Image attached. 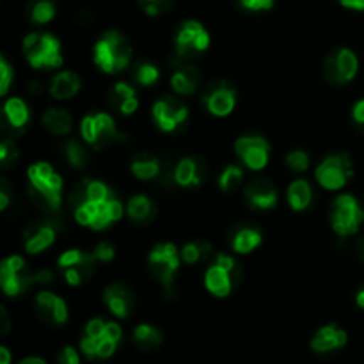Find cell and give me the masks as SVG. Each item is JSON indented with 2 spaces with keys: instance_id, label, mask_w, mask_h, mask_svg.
<instances>
[{
  "instance_id": "12",
  "label": "cell",
  "mask_w": 364,
  "mask_h": 364,
  "mask_svg": "<svg viewBox=\"0 0 364 364\" xmlns=\"http://www.w3.org/2000/svg\"><path fill=\"white\" fill-rule=\"evenodd\" d=\"M359 70V60L350 48H338L329 53L323 64V75L327 82L334 85H343L354 80Z\"/></svg>"
},
{
  "instance_id": "25",
  "label": "cell",
  "mask_w": 364,
  "mask_h": 364,
  "mask_svg": "<svg viewBox=\"0 0 364 364\" xmlns=\"http://www.w3.org/2000/svg\"><path fill=\"white\" fill-rule=\"evenodd\" d=\"M230 242L233 251H237L238 255H249L262 244V233L251 224H242L231 231Z\"/></svg>"
},
{
  "instance_id": "16",
  "label": "cell",
  "mask_w": 364,
  "mask_h": 364,
  "mask_svg": "<svg viewBox=\"0 0 364 364\" xmlns=\"http://www.w3.org/2000/svg\"><path fill=\"white\" fill-rule=\"evenodd\" d=\"M55 219H39L34 223L28 224V228L25 230L23 238H25V251L28 255H39L45 249H48L50 245L55 240Z\"/></svg>"
},
{
  "instance_id": "20",
  "label": "cell",
  "mask_w": 364,
  "mask_h": 364,
  "mask_svg": "<svg viewBox=\"0 0 364 364\" xmlns=\"http://www.w3.org/2000/svg\"><path fill=\"white\" fill-rule=\"evenodd\" d=\"M103 302L107 304L109 311L117 318H127L132 313L135 306L134 291L127 288L124 284H110L105 291H103Z\"/></svg>"
},
{
  "instance_id": "33",
  "label": "cell",
  "mask_w": 364,
  "mask_h": 364,
  "mask_svg": "<svg viewBox=\"0 0 364 364\" xmlns=\"http://www.w3.org/2000/svg\"><path fill=\"white\" fill-rule=\"evenodd\" d=\"M180 255L181 262H185L187 265H196V263L206 262L213 255V247L208 242H188L183 245Z\"/></svg>"
},
{
  "instance_id": "48",
  "label": "cell",
  "mask_w": 364,
  "mask_h": 364,
  "mask_svg": "<svg viewBox=\"0 0 364 364\" xmlns=\"http://www.w3.org/2000/svg\"><path fill=\"white\" fill-rule=\"evenodd\" d=\"M0 315H2V334L9 333V316H7L6 308L0 309Z\"/></svg>"
},
{
  "instance_id": "46",
  "label": "cell",
  "mask_w": 364,
  "mask_h": 364,
  "mask_svg": "<svg viewBox=\"0 0 364 364\" xmlns=\"http://www.w3.org/2000/svg\"><path fill=\"white\" fill-rule=\"evenodd\" d=\"M9 205V185L7 181H2L0 185V210H6Z\"/></svg>"
},
{
  "instance_id": "1",
  "label": "cell",
  "mask_w": 364,
  "mask_h": 364,
  "mask_svg": "<svg viewBox=\"0 0 364 364\" xmlns=\"http://www.w3.org/2000/svg\"><path fill=\"white\" fill-rule=\"evenodd\" d=\"M28 196L38 208L46 213L59 212L63 201V178L46 162H36L28 167Z\"/></svg>"
},
{
  "instance_id": "41",
  "label": "cell",
  "mask_w": 364,
  "mask_h": 364,
  "mask_svg": "<svg viewBox=\"0 0 364 364\" xmlns=\"http://www.w3.org/2000/svg\"><path fill=\"white\" fill-rule=\"evenodd\" d=\"M13 77H14V71L13 68H11V64L7 63L6 57H0V92H2V95H6V92L9 91V85L11 82H13Z\"/></svg>"
},
{
  "instance_id": "23",
  "label": "cell",
  "mask_w": 364,
  "mask_h": 364,
  "mask_svg": "<svg viewBox=\"0 0 364 364\" xmlns=\"http://www.w3.org/2000/svg\"><path fill=\"white\" fill-rule=\"evenodd\" d=\"M206 176V166L203 164V160L187 159L180 160L178 166L174 167V181L181 187H198Z\"/></svg>"
},
{
  "instance_id": "3",
  "label": "cell",
  "mask_w": 364,
  "mask_h": 364,
  "mask_svg": "<svg viewBox=\"0 0 364 364\" xmlns=\"http://www.w3.org/2000/svg\"><path fill=\"white\" fill-rule=\"evenodd\" d=\"M123 338V331L116 322H105L102 318H92L85 327L80 348L85 358L107 359L116 352L117 343Z\"/></svg>"
},
{
  "instance_id": "13",
  "label": "cell",
  "mask_w": 364,
  "mask_h": 364,
  "mask_svg": "<svg viewBox=\"0 0 364 364\" xmlns=\"http://www.w3.org/2000/svg\"><path fill=\"white\" fill-rule=\"evenodd\" d=\"M201 100L210 114L224 117L233 112L235 105H237V91L231 85V82L219 78V80H213L206 85Z\"/></svg>"
},
{
  "instance_id": "7",
  "label": "cell",
  "mask_w": 364,
  "mask_h": 364,
  "mask_svg": "<svg viewBox=\"0 0 364 364\" xmlns=\"http://www.w3.org/2000/svg\"><path fill=\"white\" fill-rule=\"evenodd\" d=\"M329 219L331 224H333V230L340 237H350V235L358 233L359 228H361L364 212L354 196L343 194L338 196L333 205H331Z\"/></svg>"
},
{
  "instance_id": "22",
  "label": "cell",
  "mask_w": 364,
  "mask_h": 364,
  "mask_svg": "<svg viewBox=\"0 0 364 364\" xmlns=\"http://www.w3.org/2000/svg\"><path fill=\"white\" fill-rule=\"evenodd\" d=\"M345 345H347V333L334 323L318 329V333L311 340V348L316 354H327V352L343 348Z\"/></svg>"
},
{
  "instance_id": "34",
  "label": "cell",
  "mask_w": 364,
  "mask_h": 364,
  "mask_svg": "<svg viewBox=\"0 0 364 364\" xmlns=\"http://www.w3.org/2000/svg\"><path fill=\"white\" fill-rule=\"evenodd\" d=\"M134 340L135 343L141 348H144V350H153V348H156L162 343V333H160L156 327L142 323V326L135 327Z\"/></svg>"
},
{
  "instance_id": "29",
  "label": "cell",
  "mask_w": 364,
  "mask_h": 364,
  "mask_svg": "<svg viewBox=\"0 0 364 364\" xmlns=\"http://www.w3.org/2000/svg\"><path fill=\"white\" fill-rule=\"evenodd\" d=\"M41 123L50 134L53 135H68L73 128V117L68 110L59 109V107H52L46 110L41 117Z\"/></svg>"
},
{
  "instance_id": "6",
  "label": "cell",
  "mask_w": 364,
  "mask_h": 364,
  "mask_svg": "<svg viewBox=\"0 0 364 364\" xmlns=\"http://www.w3.org/2000/svg\"><path fill=\"white\" fill-rule=\"evenodd\" d=\"M123 205L116 194L107 199H98V201H84L75 208V219L80 226L92 228V230H105L112 223L123 217Z\"/></svg>"
},
{
  "instance_id": "27",
  "label": "cell",
  "mask_w": 364,
  "mask_h": 364,
  "mask_svg": "<svg viewBox=\"0 0 364 364\" xmlns=\"http://www.w3.org/2000/svg\"><path fill=\"white\" fill-rule=\"evenodd\" d=\"M4 119H6L7 127L14 132H23L27 127L28 119H31V112H28L27 103L21 98H9L4 105Z\"/></svg>"
},
{
  "instance_id": "10",
  "label": "cell",
  "mask_w": 364,
  "mask_h": 364,
  "mask_svg": "<svg viewBox=\"0 0 364 364\" xmlns=\"http://www.w3.org/2000/svg\"><path fill=\"white\" fill-rule=\"evenodd\" d=\"M210 46V34L199 21L188 20L181 23L178 28L174 48H176V59L191 60L201 55Z\"/></svg>"
},
{
  "instance_id": "8",
  "label": "cell",
  "mask_w": 364,
  "mask_h": 364,
  "mask_svg": "<svg viewBox=\"0 0 364 364\" xmlns=\"http://www.w3.org/2000/svg\"><path fill=\"white\" fill-rule=\"evenodd\" d=\"M181 255L176 251L174 244H159L153 247L148 256V269L153 277L160 281L166 288V294H173L174 276L180 269Z\"/></svg>"
},
{
  "instance_id": "4",
  "label": "cell",
  "mask_w": 364,
  "mask_h": 364,
  "mask_svg": "<svg viewBox=\"0 0 364 364\" xmlns=\"http://www.w3.org/2000/svg\"><path fill=\"white\" fill-rule=\"evenodd\" d=\"M132 45L119 31H107L95 45V63L105 73H121L130 66Z\"/></svg>"
},
{
  "instance_id": "14",
  "label": "cell",
  "mask_w": 364,
  "mask_h": 364,
  "mask_svg": "<svg viewBox=\"0 0 364 364\" xmlns=\"http://www.w3.org/2000/svg\"><path fill=\"white\" fill-rule=\"evenodd\" d=\"M188 109L176 96H164L153 105V119L160 130L174 132L187 121Z\"/></svg>"
},
{
  "instance_id": "52",
  "label": "cell",
  "mask_w": 364,
  "mask_h": 364,
  "mask_svg": "<svg viewBox=\"0 0 364 364\" xmlns=\"http://www.w3.org/2000/svg\"><path fill=\"white\" fill-rule=\"evenodd\" d=\"M355 302H358L359 308L364 309V287L358 291V297H355Z\"/></svg>"
},
{
  "instance_id": "50",
  "label": "cell",
  "mask_w": 364,
  "mask_h": 364,
  "mask_svg": "<svg viewBox=\"0 0 364 364\" xmlns=\"http://www.w3.org/2000/svg\"><path fill=\"white\" fill-rule=\"evenodd\" d=\"M355 251H358L359 258H361L364 262V237L359 238V240H358V244H355Z\"/></svg>"
},
{
  "instance_id": "35",
  "label": "cell",
  "mask_w": 364,
  "mask_h": 364,
  "mask_svg": "<svg viewBox=\"0 0 364 364\" xmlns=\"http://www.w3.org/2000/svg\"><path fill=\"white\" fill-rule=\"evenodd\" d=\"M64 155H66L68 164L71 167H75V169H84L89 162V155L85 151V148L80 142L75 141V139H71V141H68L64 144Z\"/></svg>"
},
{
  "instance_id": "49",
  "label": "cell",
  "mask_w": 364,
  "mask_h": 364,
  "mask_svg": "<svg viewBox=\"0 0 364 364\" xmlns=\"http://www.w3.org/2000/svg\"><path fill=\"white\" fill-rule=\"evenodd\" d=\"M9 361H11L9 350H7L6 347H2L0 348V364H9Z\"/></svg>"
},
{
  "instance_id": "44",
  "label": "cell",
  "mask_w": 364,
  "mask_h": 364,
  "mask_svg": "<svg viewBox=\"0 0 364 364\" xmlns=\"http://www.w3.org/2000/svg\"><path fill=\"white\" fill-rule=\"evenodd\" d=\"M57 363L60 364H78L80 363V358H78L77 350L71 347H66L60 350V354L57 355Z\"/></svg>"
},
{
  "instance_id": "39",
  "label": "cell",
  "mask_w": 364,
  "mask_h": 364,
  "mask_svg": "<svg viewBox=\"0 0 364 364\" xmlns=\"http://www.w3.org/2000/svg\"><path fill=\"white\" fill-rule=\"evenodd\" d=\"M141 7L149 16H159V14L167 13L173 7L174 0H139Z\"/></svg>"
},
{
  "instance_id": "38",
  "label": "cell",
  "mask_w": 364,
  "mask_h": 364,
  "mask_svg": "<svg viewBox=\"0 0 364 364\" xmlns=\"http://www.w3.org/2000/svg\"><path fill=\"white\" fill-rule=\"evenodd\" d=\"M18 155H20V151H18L16 142L11 137L4 139L2 144H0V162H2L4 169L13 167L18 162Z\"/></svg>"
},
{
  "instance_id": "40",
  "label": "cell",
  "mask_w": 364,
  "mask_h": 364,
  "mask_svg": "<svg viewBox=\"0 0 364 364\" xmlns=\"http://www.w3.org/2000/svg\"><path fill=\"white\" fill-rule=\"evenodd\" d=\"M287 164L291 171L295 173H302V171H308L309 167V155L302 149H294L287 155Z\"/></svg>"
},
{
  "instance_id": "37",
  "label": "cell",
  "mask_w": 364,
  "mask_h": 364,
  "mask_svg": "<svg viewBox=\"0 0 364 364\" xmlns=\"http://www.w3.org/2000/svg\"><path fill=\"white\" fill-rule=\"evenodd\" d=\"M159 77H160L159 68L151 63H139L134 70L135 82L144 85V87L156 84V82H159Z\"/></svg>"
},
{
  "instance_id": "51",
  "label": "cell",
  "mask_w": 364,
  "mask_h": 364,
  "mask_svg": "<svg viewBox=\"0 0 364 364\" xmlns=\"http://www.w3.org/2000/svg\"><path fill=\"white\" fill-rule=\"evenodd\" d=\"M21 364H45V359H41V358H25V359H21Z\"/></svg>"
},
{
  "instance_id": "2",
  "label": "cell",
  "mask_w": 364,
  "mask_h": 364,
  "mask_svg": "<svg viewBox=\"0 0 364 364\" xmlns=\"http://www.w3.org/2000/svg\"><path fill=\"white\" fill-rule=\"evenodd\" d=\"M52 277L50 270L32 272L21 256H9L0 263V287H2L4 294L9 297H18V295L25 294L34 284L50 283Z\"/></svg>"
},
{
  "instance_id": "30",
  "label": "cell",
  "mask_w": 364,
  "mask_h": 364,
  "mask_svg": "<svg viewBox=\"0 0 364 364\" xmlns=\"http://www.w3.org/2000/svg\"><path fill=\"white\" fill-rule=\"evenodd\" d=\"M132 174L139 180H155L160 176L162 171V164H160L159 156L151 155V153H139L134 160H132Z\"/></svg>"
},
{
  "instance_id": "45",
  "label": "cell",
  "mask_w": 364,
  "mask_h": 364,
  "mask_svg": "<svg viewBox=\"0 0 364 364\" xmlns=\"http://www.w3.org/2000/svg\"><path fill=\"white\" fill-rule=\"evenodd\" d=\"M352 117H354V121H355V124H358L359 130L364 134V98L359 100V102L354 105Z\"/></svg>"
},
{
  "instance_id": "42",
  "label": "cell",
  "mask_w": 364,
  "mask_h": 364,
  "mask_svg": "<svg viewBox=\"0 0 364 364\" xmlns=\"http://www.w3.org/2000/svg\"><path fill=\"white\" fill-rule=\"evenodd\" d=\"M92 255L96 256V259L98 262H110V259L116 256V249H114L112 244H109V242H102V244H98L95 247V251H92Z\"/></svg>"
},
{
  "instance_id": "18",
  "label": "cell",
  "mask_w": 364,
  "mask_h": 364,
  "mask_svg": "<svg viewBox=\"0 0 364 364\" xmlns=\"http://www.w3.org/2000/svg\"><path fill=\"white\" fill-rule=\"evenodd\" d=\"M245 199L256 210H272L277 205V188L269 178H256L245 187Z\"/></svg>"
},
{
  "instance_id": "36",
  "label": "cell",
  "mask_w": 364,
  "mask_h": 364,
  "mask_svg": "<svg viewBox=\"0 0 364 364\" xmlns=\"http://www.w3.org/2000/svg\"><path fill=\"white\" fill-rule=\"evenodd\" d=\"M242 181H244V171L238 166H230L224 169V173L219 178V187L224 192H235L240 188Z\"/></svg>"
},
{
  "instance_id": "17",
  "label": "cell",
  "mask_w": 364,
  "mask_h": 364,
  "mask_svg": "<svg viewBox=\"0 0 364 364\" xmlns=\"http://www.w3.org/2000/svg\"><path fill=\"white\" fill-rule=\"evenodd\" d=\"M199 82H201V71L194 64H187L185 60L178 59L173 66V75H171V87L176 95L191 96L198 91Z\"/></svg>"
},
{
  "instance_id": "24",
  "label": "cell",
  "mask_w": 364,
  "mask_h": 364,
  "mask_svg": "<svg viewBox=\"0 0 364 364\" xmlns=\"http://www.w3.org/2000/svg\"><path fill=\"white\" fill-rule=\"evenodd\" d=\"M109 103L110 107L119 110L123 116H130V114H134L139 107L135 89L132 87V85H128L127 82H117V84L110 89Z\"/></svg>"
},
{
  "instance_id": "28",
  "label": "cell",
  "mask_w": 364,
  "mask_h": 364,
  "mask_svg": "<svg viewBox=\"0 0 364 364\" xmlns=\"http://www.w3.org/2000/svg\"><path fill=\"white\" fill-rule=\"evenodd\" d=\"M128 217L137 224H148L155 219L156 215V206L151 201V198L144 194H135L132 196L130 201L127 205Z\"/></svg>"
},
{
  "instance_id": "21",
  "label": "cell",
  "mask_w": 364,
  "mask_h": 364,
  "mask_svg": "<svg viewBox=\"0 0 364 364\" xmlns=\"http://www.w3.org/2000/svg\"><path fill=\"white\" fill-rule=\"evenodd\" d=\"M238 281H240V276H237L235 272L228 270L226 267L219 265L217 262L206 270L205 276L206 288H208L210 294L215 295V297H228Z\"/></svg>"
},
{
  "instance_id": "15",
  "label": "cell",
  "mask_w": 364,
  "mask_h": 364,
  "mask_svg": "<svg viewBox=\"0 0 364 364\" xmlns=\"http://www.w3.org/2000/svg\"><path fill=\"white\" fill-rule=\"evenodd\" d=\"M235 151L242 162L252 171H262L269 164L270 146L265 137L259 135H245L235 142Z\"/></svg>"
},
{
  "instance_id": "43",
  "label": "cell",
  "mask_w": 364,
  "mask_h": 364,
  "mask_svg": "<svg viewBox=\"0 0 364 364\" xmlns=\"http://www.w3.org/2000/svg\"><path fill=\"white\" fill-rule=\"evenodd\" d=\"M249 11H267L274 6L276 0H238Z\"/></svg>"
},
{
  "instance_id": "5",
  "label": "cell",
  "mask_w": 364,
  "mask_h": 364,
  "mask_svg": "<svg viewBox=\"0 0 364 364\" xmlns=\"http://www.w3.org/2000/svg\"><path fill=\"white\" fill-rule=\"evenodd\" d=\"M23 55L34 70H53L63 66L59 39L48 32H32L25 36Z\"/></svg>"
},
{
  "instance_id": "11",
  "label": "cell",
  "mask_w": 364,
  "mask_h": 364,
  "mask_svg": "<svg viewBox=\"0 0 364 364\" xmlns=\"http://www.w3.org/2000/svg\"><path fill=\"white\" fill-rule=\"evenodd\" d=\"M352 173H354V167H352L350 156L347 153H340V155H333L323 160L316 167L315 176L316 181L327 191H340L341 187H345Z\"/></svg>"
},
{
  "instance_id": "31",
  "label": "cell",
  "mask_w": 364,
  "mask_h": 364,
  "mask_svg": "<svg viewBox=\"0 0 364 364\" xmlns=\"http://www.w3.org/2000/svg\"><path fill=\"white\" fill-rule=\"evenodd\" d=\"M313 191L311 185L306 180H295L294 183L288 187V203L295 212H302L311 205Z\"/></svg>"
},
{
  "instance_id": "9",
  "label": "cell",
  "mask_w": 364,
  "mask_h": 364,
  "mask_svg": "<svg viewBox=\"0 0 364 364\" xmlns=\"http://www.w3.org/2000/svg\"><path fill=\"white\" fill-rule=\"evenodd\" d=\"M82 137L95 148H107L117 141H123L124 135L117 130L112 117L105 112L89 114L80 123Z\"/></svg>"
},
{
  "instance_id": "26",
  "label": "cell",
  "mask_w": 364,
  "mask_h": 364,
  "mask_svg": "<svg viewBox=\"0 0 364 364\" xmlns=\"http://www.w3.org/2000/svg\"><path fill=\"white\" fill-rule=\"evenodd\" d=\"M80 77L73 71H60L50 82V95L57 100L73 98L80 91Z\"/></svg>"
},
{
  "instance_id": "47",
  "label": "cell",
  "mask_w": 364,
  "mask_h": 364,
  "mask_svg": "<svg viewBox=\"0 0 364 364\" xmlns=\"http://www.w3.org/2000/svg\"><path fill=\"white\" fill-rule=\"evenodd\" d=\"M341 6L347 7V9L354 11H364V0H340Z\"/></svg>"
},
{
  "instance_id": "19",
  "label": "cell",
  "mask_w": 364,
  "mask_h": 364,
  "mask_svg": "<svg viewBox=\"0 0 364 364\" xmlns=\"http://www.w3.org/2000/svg\"><path fill=\"white\" fill-rule=\"evenodd\" d=\"M36 309L41 320L50 326H63L68 320L66 302L60 297L53 295L52 291H41L36 297Z\"/></svg>"
},
{
  "instance_id": "32",
  "label": "cell",
  "mask_w": 364,
  "mask_h": 364,
  "mask_svg": "<svg viewBox=\"0 0 364 364\" xmlns=\"http://www.w3.org/2000/svg\"><path fill=\"white\" fill-rule=\"evenodd\" d=\"M55 11L53 0H31L27 14L34 25H45L55 18Z\"/></svg>"
}]
</instances>
